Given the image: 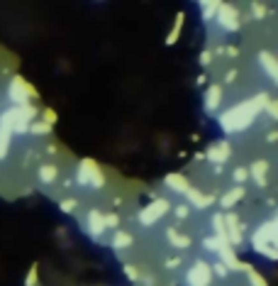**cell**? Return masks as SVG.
Segmentation results:
<instances>
[{"mask_svg":"<svg viewBox=\"0 0 278 286\" xmlns=\"http://www.w3.org/2000/svg\"><path fill=\"white\" fill-rule=\"evenodd\" d=\"M191 215V208L188 205H176V218L178 220H183V218H188Z\"/></svg>","mask_w":278,"mask_h":286,"instance_id":"cell-30","label":"cell"},{"mask_svg":"<svg viewBox=\"0 0 278 286\" xmlns=\"http://www.w3.org/2000/svg\"><path fill=\"white\" fill-rule=\"evenodd\" d=\"M266 172H269V164L261 159V162H254V164H251L249 176L256 179V184H259V186H264V184H266Z\"/></svg>","mask_w":278,"mask_h":286,"instance_id":"cell-19","label":"cell"},{"mask_svg":"<svg viewBox=\"0 0 278 286\" xmlns=\"http://www.w3.org/2000/svg\"><path fill=\"white\" fill-rule=\"evenodd\" d=\"M232 176H234V181H237V184H244V181L249 179V169H244V167H237Z\"/></svg>","mask_w":278,"mask_h":286,"instance_id":"cell-28","label":"cell"},{"mask_svg":"<svg viewBox=\"0 0 278 286\" xmlns=\"http://www.w3.org/2000/svg\"><path fill=\"white\" fill-rule=\"evenodd\" d=\"M34 95H37V91L29 86L22 76H12V81H10V100L15 103V108L27 105L29 98H34Z\"/></svg>","mask_w":278,"mask_h":286,"instance_id":"cell-3","label":"cell"},{"mask_svg":"<svg viewBox=\"0 0 278 286\" xmlns=\"http://www.w3.org/2000/svg\"><path fill=\"white\" fill-rule=\"evenodd\" d=\"M178 264H181V259H178V257H173V259H168V262H166L168 269H173V267H178Z\"/></svg>","mask_w":278,"mask_h":286,"instance_id":"cell-39","label":"cell"},{"mask_svg":"<svg viewBox=\"0 0 278 286\" xmlns=\"http://www.w3.org/2000/svg\"><path fill=\"white\" fill-rule=\"evenodd\" d=\"M125 274H127V279H132V282H137V279H139L137 269H135V267H130V264H125Z\"/></svg>","mask_w":278,"mask_h":286,"instance_id":"cell-34","label":"cell"},{"mask_svg":"<svg viewBox=\"0 0 278 286\" xmlns=\"http://www.w3.org/2000/svg\"><path fill=\"white\" fill-rule=\"evenodd\" d=\"M266 108H269V117H274V120H276V117H278L276 103H274V100H269V103H266Z\"/></svg>","mask_w":278,"mask_h":286,"instance_id":"cell-36","label":"cell"},{"mask_svg":"<svg viewBox=\"0 0 278 286\" xmlns=\"http://www.w3.org/2000/svg\"><path fill=\"white\" fill-rule=\"evenodd\" d=\"M186 279H188V286H210V279H212L210 264L203 262V259H198L193 267H191V272H188Z\"/></svg>","mask_w":278,"mask_h":286,"instance_id":"cell-6","label":"cell"},{"mask_svg":"<svg viewBox=\"0 0 278 286\" xmlns=\"http://www.w3.org/2000/svg\"><path fill=\"white\" fill-rule=\"evenodd\" d=\"M203 245H205V250H210V252H215V255H217V252L222 250V242H220L217 237H208V240H205Z\"/></svg>","mask_w":278,"mask_h":286,"instance_id":"cell-27","label":"cell"},{"mask_svg":"<svg viewBox=\"0 0 278 286\" xmlns=\"http://www.w3.org/2000/svg\"><path fill=\"white\" fill-rule=\"evenodd\" d=\"M42 122H47L49 127H52V125L56 122V113L52 110V108H47V110H44V120H42Z\"/></svg>","mask_w":278,"mask_h":286,"instance_id":"cell-31","label":"cell"},{"mask_svg":"<svg viewBox=\"0 0 278 286\" xmlns=\"http://www.w3.org/2000/svg\"><path fill=\"white\" fill-rule=\"evenodd\" d=\"M29 130H32L34 135H49V132H52V127H49L47 122H32Z\"/></svg>","mask_w":278,"mask_h":286,"instance_id":"cell-26","label":"cell"},{"mask_svg":"<svg viewBox=\"0 0 278 286\" xmlns=\"http://www.w3.org/2000/svg\"><path fill=\"white\" fill-rule=\"evenodd\" d=\"M234 76H237V71L232 69V71H227V81H234Z\"/></svg>","mask_w":278,"mask_h":286,"instance_id":"cell-41","label":"cell"},{"mask_svg":"<svg viewBox=\"0 0 278 286\" xmlns=\"http://www.w3.org/2000/svg\"><path fill=\"white\" fill-rule=\"evenodd\" d=\"M215 17H217L220 27L227 29V32H237V29H239V15H237V10H234L232 5H227V2H217Z\"/></svg>","mask_w":278,"mask_h":286,"instance_id":"cell-5","label":"cell"},{"mask_svg":"<svg viewBox=\"0 0 278 286\" xmlns=\"http://www.w3.org/2000/svg\"><path fill=\"white\" fill-rule=\"evenodd\" d=\"M242 269H247V274H249L251 284L254 286H266V282H264V277L259 274V272H254V267H249V264H239Z\"/></svg>","mask_w":278,"mask_h":286,"instance_id":"cell-23","label":"cell"},{"mask_svg":"<svg viewBox=\"0 0 278 286\" xmlns=\"http://www.w3.org/2000/svg\"><path fill=\"white\" fill-rule=\"evenodd\" d=\"M259 61H261V66L266 69L269 79H271V81H278V61H276V57H274L271 52H261V54H259Z\"/></svg>","mask_w":278,"mask_h":286,"instance_id":"cell-11","label":"cell"},{"mask_svg":"<svg viewBox=\"0 0 278 286\" xmlns=\"http://www.w3.org/2000/svg\"><path fill=\"white\" fill-rule=\"evenodd\" d=\"M220 100H222V88H220V84H212L205 95V110H215L220 105Z\"/></svg>","mask_w":278,"mask_h":286,"instance_id":"cell-14","label":"cell"},{"mask_svg":"<svg viewBox=\"0 0 278 286\" xmlns=\"http://www.w3.org/2000/svg\"><path fill=\"white\" fill-rule=\"evenodd\" d=\"M200 7H203V20L205 22H210L215 17V12H217V2H203Z\"/></svg>","mask_w":278,"mask_h":286,"instance_id":"cell-24","label":"cell"},{"mask_svg":"<svg viewBox=\"0 0 278 286\" xmlns=\"http://www.w3.org/2000/svg\"><path fill=\"white\" fill-rule=\"evenodd\" d=\"M181 27H183V15H176V25H173V29H171V34L166 37L168 44H176V39H178V32H181Z\"/></svg>","mask_w":278,"mask_h":286,"instance_id":"cell-25","label":"cell"},{"mask_svg":"<svg viewBox=\"0 0 278 286\" xmlns=\"http://www.w3.org/2000/svg\"><path fill=\"white\" fill-rule=\"evenodd\" d=\"M88 230L93 237H100L105 232V225H103V213L100 210H90L88 213Z\"/></svg>","mask_w":278,"mask_h":286,"instance_id":"cell-12","label":"cell"},{"mask_svg":"<svg viewBox=\"0 0 278 286\" xmlns=\"http://www.w3.org/2000/svg\"><path fill=\"white\" fill-rule=\"evenodd\" d=\"M276 220H269V223H264L261 228L254 232V237H251V242H254V250L256 252H261L264 257L269 259H276Z\"/></svg>","mask_w":278,"mask_h":286,"instance_id":"cell-2","label":"cell"},{"mask_svg":"<svg viewBox=\"0 0 278 286\" xmlns=\"http://www.w3.org/2000/svg\"><path fill=\"white\" fill-rule=\"evenodd\" d=\"M224 52H227V54H229V57H237V49H234V47H227V49H224Z\"/></svg>","mask_w":278,"mask_h":286,"instance_id":"cell-40","label":"cell"},{"mask_svg":"<svg viewBox=\"0 0 278 286\" xmlns=\"http://www.w3.org/2000/svg\"><path fill=\"white\" fill-rule=\"evenodd\" d=\"M244 193H247V191H244L242 186H234L232 191H227L222 198H220V205H222V208H232V205H234L237 200L244 198Z\"/></svg>","mask_w":278,"mask_h":286,"instance_id":"cell-17","label":"cell"},{"mask_svg":"<svg viewBox=\"0 0 278 286\" xmlns=\"http://www.w3.org/2000/svg\"><path fill=\"white\" fill-rule=\"evenodd\" d=\"M166 237H168V242H171L176 250H188V247H191V237H188V235H181L178 230L168 228L166 230Z\"/></svg>","mask_w":278,"mask_h":286,"instance_id":"cell-15","label":"cell"},{"mask_svg":"<svg viewBox=\"0 0 278 286\" xmlns=\"http://www.w3.org/2000/svg\"><path fill=\"white\" fill-rule=\"evenodd\" d=\"M34 117H37V108H34L32 103L22 105V108H17V113H15V125H12V132H17V135L27 132Z\"/></svg>","mask_w":278,"mask_h":286,"instance_id":"cell-7","label":"cell"},{"mask_svg":"<svg viewBox=\"0 0 278 286\" xmlns=\"http://www.w3.org/2000/svg\"><path fill=\"white\" fill-rule=\"evenodd\" d=\"M166 186H168V189H173L176 193H186V191L191 189V184H188V179H186L183 174H168V176H166Z\"/></svg>","mask_w":278,"mask_h":286,"instance_id":"cell-13","label":"cell"},{"mask_svg":"<svg viewBox=\"0 0 278 286\" xmlns=\"http://www.w3.org/2000/svg\"><path fill=\"white\" fill-rule=\"evenodd\" d=\"M37 284V267H32L27 274V282H25V286H34Z\"/></svg>","mask_w":278,"mask_h":286,"instance_id":"cell-35","label":"cell"},{"mask_svg":"<svg viewBox=\"0 0 278 286\" xmlns=\"http://www.w3.org/2000/svg\"><path fill=\"white\" fill-rule=\"evenodd\" d=\"M117 223H120V218H117V215H103V225H108V228H115V225H117Z\"/></svg>","mask_w":278,"mask_h":286,"instance_id":"cell-33","label":"cell"},{"mask_svg":"<svg viewBox=\"0 0 278 286\" xmlns=\"http://www.w3.org/2000/svg\"><path fill=\"white\" fill-rule=\"evenodd\" d=\"M210 61H212V52H203V54H200V64H203V66H208Z\"/></svg>","mask_w":278,"mask_h":286,"instance_id":"cell-38","label":"cell"},{"mask_svg":"<svg viewBox=\"0 0 278 286\" xmlns=\"http://www.w3.org/2000/svg\"><path fill=\"white\" fill-rule=\"evenodd\" d=\"M130 245H132V235L117 230L115 237H112V247H115V250H125V247H130Z\"/></svg>","mask_w":278,"mask_h":286,"instance_id":"cell-21","label":"cell"},{"mask_svg":"<svg viewBox=\"0 0 278 286\" xmlns=\"http://www.w3.org/2000/svg\"><path fill=\"white\" fill-rule=\"evenodd\" d=\"M266 103H269V95H266V93H259L256 98H251V100H247V103L229 108L224 115H220V125H222V130L224 132H237V130L249 127L251 122H254V115L259 113Z\"/></svg>","mask_w":278,"mask_h":286,"instance_id":"cell-1","label":"cell"},{"mask_svg":"<svg viewBox=\"0 0 278 286\" xmlns=\"http://www.w3.org/2000/svg\"><path fill=\"white\" fill-rule=\"evenodd\" d=\"M222 218H224V232H227V242H229V247H237V245H242L239 218H237L234 213H227V215H222Z\"/></svg>","mask_w":278,"mask_h":286,"instance_id":"cell-9","label":"cell"},{"mask_svg":"<svg viewBox=\"0 0 278 286\" xmlns=\"http://www.w3.org/2000/svg\"><path fill=\"white\" fill-rule=\"evenodd\" d=\"M56 176H59L56 167H52V164H44V167H39V181H42V184H54Z\"/></svg>","mask_w":278,"mask_h":286,"instance_id":"cell-22","label":"cell"},{"mask_svg":"<svg viewBox=\"0 0 278 286\" xmlns=\"http://www.w3.org/2000/svg\"><path fill=\"white\" fill-rule=\"evenodd\" d=\"M229 152H232V149H229V144H227V142H217V144H212V147H210L203 157H205V159H210L212 164L222 167L224 162L229 159Z\"/></svg>","mask_w":278,"mask_h":286,"instance_id":"cell-10","label":"cell"},{"mask_svg":"<svg viewBox=\"0 0 278 286\" xmlns=\"http://www.w3.org/2000/svg\"><path fill=\"white\" fill-rule=\"evenodd\" d=\"M217 255H220V262H222L227 269H237V267H239V259H237L234 250H232L229 245H222V250H220Z\"/></svg>","mask_w":278,"mask_h":286,"instance_id":"cell-18","label":"cell"},{"mask_svg":"<svg viewBox=\"0 0 278 286\" xmlns=\"http://www.w3.org/2000/svg\"><path fill=\"white\" fill-rule=\"evenodd\" d=\"M0 159H2V157H0Z\"/></svg>","mask_w":278,"mask_h":286,"instance_id":"cell-42","label":"cell"},{"mask_svg":"<svg viewBox=\"0 0 278 286\" xmlns=\"http://www.w3.org/2000/svg\"><path fill=\"white\" fill-rule=\"evenodd\" d=\"M61 210H64V213H73V210H76V200H61Z\"/></svg>","mask_w":278,"mask_h":286,"instance_id":"cell-32","label":"cell"},{"mask_svg":"<svg viewBox=\"0 0 278 286\" xmlns=\"http://www.w3.org/2000/svg\"><path fill=\"white\" fill-rule=\"evenodd\" d=\"M166 210H168V200L166 198L151 200L146 208H141V213H139V223H141L144 228H149V225H154L159 218H164Z\"/></svg>","mask_w":278,"mask_h":286,"instance_id":"cell-4","label":"cell"},{"mask_svg":"<svg viewBox=\"0 0 278 286\" xmlns=\"http://www.w3.org/2000/svg\"><path fill=\"white\" fill-rule=\"evenodd\" d=\"M210 272H212V274H217V277H227V274H229V269H227V267H224L222 262H217V264H215V267H210Z\"/></svg>","mask_w":278,"mask_h":286,"instance_id":"cell-29","label":"cell"},{"mask_svg":"<svg viewBox=\"0 0 278 286\" xmlns=\"http://www.w3.org/2000/svg\"><path fill=\"white\" fill-rule=\"evenodd\" d=\"M212 228H215V237H217L222 245H229V242H227V232H224V218H222V213H215V215H212Z\"/></svg>","mask_w":278,"mask_h":286,"instance_id":"cell-20","label":"cell"},{"mask_svg":"<svg viewBox=\"0 0 278 286\" xmlns=\"http://www.w3.org/2000/svg\"><path fill=\"white\" fill-rule=\"evenodd\" d=\"M186 198L191 200L195 208H208V205L215 200V196H203L198 189H188V191H186Z\"/></svg>","mask_w":278,"mask_h":286,"instance_id":"cell-16","label":"cell"},{"mask_svg":"<svg viewBox=\"0 0 278 286\" xmlns=\"http://www.w3.org/2000/svg\"><path fill=\"white\" fill-rule=\"evenodd\" d=\"M251 10H254V15H256V17H264V12H266V7H264V5H259V2H254V5H251Z\"/></svg>","mask_w":278,"mask_h":286,"instance_id":"cell-37","label":"cell"},{"mask_svg":"<svg viewBox=\"0 0 278 286\" xmlns=\"http://www.w3.org/2000/svg\"><path fill=\"white\" fill-rule=\"evenodd\" d=\"M78 169L88 176V184L90 186H95V189H103V184H105V176L100 172V167L93 162V159H83L81 164H78Z\"/></svg>","mask_w":278,"mask_h":286,"instance_id":"cell-8","label":"cell"}]
</instances>
